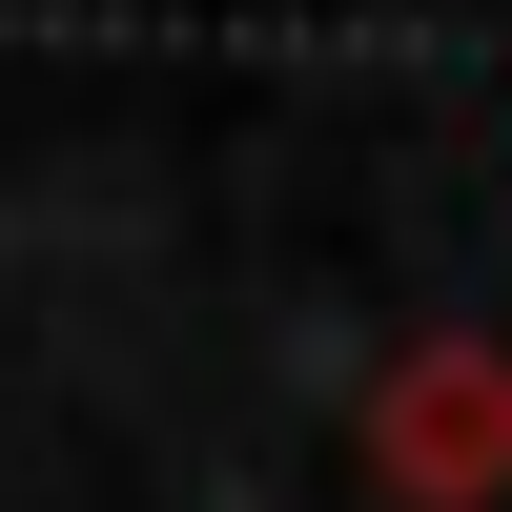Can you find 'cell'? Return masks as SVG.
Masks as SVG:
<instances>
[{
  "label": "cell",
  "instance_id": "cell-1",
  "mask_svg": "<svg viewBox=\"0 0 512 512\" xmlns=\"http://www.w3.org/2000/svg\"><path fill=\"white\" fill-rule=\"evenodd\" d=\"M512 472V349H410L390 369V492H492Z\"/></svg>",
  "mask_w": 512,
  "mask_h": 512
}]
</instances>
